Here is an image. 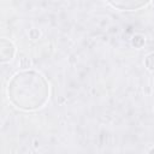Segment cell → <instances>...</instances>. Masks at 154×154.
I'll use <instances>...</instances> for the list:
<instances>
[{
    "instance_id": "2",
    "label": "cell",
    "mask_w": 154,
    "mask_h": 154,
    "mask_svg": "<svg viewBox=\"0 0 154 154\" xmlns=\"http://www.w3.org/2000/svg\"><path fill=\"white\" fill-rule=\"evenodd\" d=\"M112 6L122 8V10H137L142 6H146L147 2H135V1H125L124 4L122 2H109Z\"/></svg>"
},
{
    "instance_id": "1",
    "label": "cell",
    "mask_w": 154,
    "mask_h": 154,
    "mask_svg": "<svg viewBox=\"0 0 154 154\" xmlns=\"http://www.w3.org/2000/svg\"><path fill=\"white\" fill-rule=\"evenodd\" d=\"M8 96L17 107L34 109L46 102L48 85L43 77L36 72H20L8 84Z\"/></svg>"
}]
</instances>
